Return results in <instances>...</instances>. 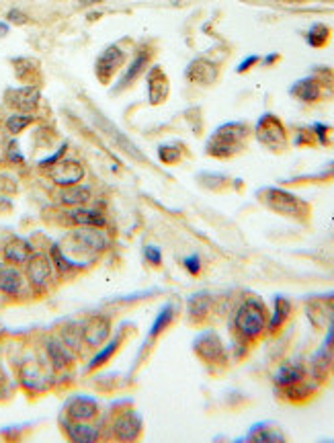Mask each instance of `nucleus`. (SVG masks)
<instances>
[{
    "mask_svg": "<svg viewBox=\"0 0 334 443\" xmlns=\"http://www.w3.org/2000/svg\"><path fill=\"white\" fill-rule=\"evenodd\" d=\"M246 138H249V128L246 123H240V121H232V123H226L221 128H217L212 138L207 140V154L209 156H216V158H230L238 154L244 144H246Z\"/></svg>",
    "mask_w": 334,
    "mask_h": 443,
    "instance_id": "nucleus-1",
    "label": "nucleus"
},
{
    "mask_svg": "<svg viewBox=\"0 0 334 443\" xmlns=\"http://www.w3.org/2000/svg\"><path fill=\"white\" fill-rule=\"evenodd\" d=\"M234 330L242 341H256L267 330V310L259 300H246L234 314Z\"/></svg>",
    "mask_w": 334,
    "mask_h": 443,
    "instance_id": "nucleus-2",
    "label": "nucleus"
},
{
    "mask_svg": "<svg viewBox=\"0 0 334 443\" xmlns=\"http://www.w3.org/2000/svg\"><path fill=\"white\" fill-rule=\"evenodd\" d=\"M68 240L72 243V250L86 255V257H97L109 246L107 234L103 232V228H97V226H78L70 232Z\"/></svg>",
    "mask_w": 334,
    "mask_h": 443,
    "instance_id": "nucleus-3",
    "label": "nucleus"
},
{
    "mask_svg": "<svg viewBox=\"0 0 334 443\" xmlns=\"http://www.w3.org/2000/svg\"><path fill=\"white\" fill-rule=\"evenodd\" d=\"M263 201L267 203V208L281 215H291V218L308 215V203L283 189H265Z\"/></svg>",
    "mask_w": 334,
    "mask_h": 443,
    "instance_id": "nucleus-4",
    "label": "nucleus"
},
{
    "mask_svg": "<svg viewBox=\"0 0 334 443\" xmlns=\"http://www.w3.org/2000/svg\"><path fill=\"white\" fill-rule=\"evenodd\" d=\"M125 62H127V51L119 44H111L109 48H105L99 54V58L95 62V74L103 84H107L125 66Z\"/></svg>",
    "mask_w": 334,
    "mask_h": 443,
    "instance_id": "nucleus-5",
    "label": "nucleus"
},
{
    "mask_svg": "<svg viewBox=\"0 0 334 443\" xmlns=\"http://www.w3.org/2000/svg\"><path fill=\"white\" fill-rule=\"evenodd\" d=\"M254 131H256V138L263 146L271 148V150H283L287 146V131H285L281 119L273 113L263 115Z\"/></svg>",
    "mask_w": 334,
    "mask_h": 443,
    "instance_id": "nucleus-6",
    "label": "nucleus"
},
{
    "mask_svg": "<svg viewBox=\"0 0 334 443\" xmlns=\"http://www.w3.org/2000/svg\"><path fill=\"white\" fill-rule=\"evenodd\" d=\"M86 177V168L80 161L76 158H60L58 163L50 168V179L58 187H70V185H78Z\"/></svg>",
    "mask_w": 334,
    "mask_h": 443,
    "instance_id": "nucleus-7",
    "label": "nucleus"
},
{
    "mask_svg": "<svg viewBox=\"0 0 334 443\" xmlns=\"http://www.w3.org/2000/svg\"><path fill=\"white\" fill-rule=\"evenodd\" d=\"M25 265H27V281L33 285L37 292L46 290L51 283V277H53V265H51L50 257H46L41 253H33L31 259Z\"/></svg>",
    "mask_w": 334,
    "mask_h": 443,
    "instance_id": "nucleus-8",
    "label": "nucleus"
},
{
    "mask_svg": "<svg viewBox=\"0 0 334 443\" xmlns=\"http://www.w3.org/2000/svg\"><path fill=\"white\" fill-rule=\"evenodd\" d=\"M193 349H195V353L199 355L201 360L207 361V363H221V361L226 360L224 343L217 337L216 330H203L199 337L195 339Z\"/></svg>",
    "mask_w": 334,
    "mask_h": 443,
    "instance_id": "nucleus-9",
    "label": "nucleus"
},
{
    "mask_svg": "<svg viewBox=\"0 0 334 443\" xmlns=\"http://www.w3.org/2000/svg\"><path fill=\"white\" fill-rule=\"evenodd\" d=\"M109 335H111V320L105 314H95L83 325V341L93 349H99L100 345H105Z\"/></svg>",
    "mask_w": 334,
    "mask_h": 443,
    "instance_id": "nucleus-10",
    "label": "nucleus"
},
{
    "mask_svg": "<svg viewBox=\"0 0 334 443\" xmlns=\"http://www.w3.org/2000/svg\"><path fill=\"white\" fill-rule=\"evenodd\" d=\"M99 412V404L93 396L76 394L66 402V414L70 421H93Z\"/></svg>",
    "mask_w": 334,
    "mask_h": 443,
    "instance_id": "nucleus-11",
    "label": "nucleus"
},
{
    "mask_svg": "<svg viewBox=\"0 0 334 443\" xmlns=\"http://www.w3.org/2000/svg\"><path fill=\"white\" fill-rule=\"evenodd\" d=\"M113 435L119 442H135L142 435V419L134 410L121 412L113 421Z\"/></svg>",
    "mask_w": 334,
    "mask_h": 443,
    "instance_id": "nucleus-12",
    "label": "nucleus"
},
{
    "mask_svg": "<svg viewBox=\"0 0 334 443\" xmlns=\"http://www.w3.org/2000/svg\"><path fill=\"white\" fill-rule=\"evenodd\" d=\"M41 93L37 86H19V88H11L6 93V101L9 105H13L21 113H31L39 105Z\"/></svg>",
    "mask_w": 334,
    "mask_h": 443,
    "instance_id": "nucleus-13",
    "label": "nucleus"
},
{
    "mask_svg": "<svg viewBox=\"0 0 334 443\" xmlns=\"http://www.w3.org/2000/svg\"><path fill=\"white\" fill-rule=\"evenodd\" d=\"M146 81H148V98L152 105H162L170 93V84H168L165 70L160 66H152Z\"/></svg>",
    "mask_w": 334,
    "mask_h": 443,
    "instance_id": "nucleus-14",
    "label": "nucleus"
},
{
    "mask_svg": "<svg viewBox=\"0 0 334 443\" xmlns=\"http://www.w3.org/2000/svg\"><path fill=\"white\" fill-rule=\"evenodd\" d=\"M25 290V277L13 263L0 265V294L21 295Z\"/></svg>",
    "mask_w": 334,
    "mask_h": 443,
    "instance_id": "nucleus-15",
    "label": "nucleus"
},
{
    "mask_svg": "<svg viewBox=\"0 0 334 443\" xmlns=\"http://www.w3.org/2000/svg\"><path fill=\"white\" fill-rule=\"evenodd\" d=\"M150 60H152V54L148 49H142V51H137L134 58H132V62L125 66V72L121 74V78H119V86L118 91L121 88H127V86H132L146 70H148V66H150Z\"/></svg>",
    "mask_w": 334,
    "mask_h": 443,
    "instance_id": "nucleus-16",
    "label": "nucleus"
},
{
    "mask_svg": "<svg viewBox=\"0 0 334 443\" xmlns=\"http://www.w3.org/2000/svg\"><path fill=\"white\" fill-rule=\"evenodd\" d=\"M217 74H219L217 66L214 62H209V60H205V58L193 60L184 70V76L195 84H212V82L217 81Z\"/></svg>",
    "mask_w": 334,
    "mask_h": 443,
    "instance_id": "nucleus-17",
    "label": "nucleus"
},
{
    "mask_svg": "<svg viewBox=\"0 0 334 443\" xmlns=\"http://www.w3.org/2000/svg\"><path fill=\"white\" fill-rule=\"evenodd\" d=\"M58 199L60 203H64L68 208H78V205H86L93 199V189L88 185H70V187H60L58 191Z\"/></svg>",
    "mask_w": 334,
    "mask_h": 443,
    "instance_id": "nucleus-18",
    "label": "nucleus"
},
{
    "mask_svg": "<svg viewBox=\"0 0 334 443\" xmlns=\"http://www.w3.org/2000/svg\"><path fill=\"white\" fill-rule=\"evenodd\" d=\"M306 380V367L301 365L300 361H287L283 363L277 372L273 382L279 386V388H289V386H296Z\"/></svg>",
    "mask_w": 334,
    "mask_h": 443,
    "instance_id": "nucleus-19",
    "label": "nucleus"
},
{
    "mask_svg": "<svg viewBox=\"0 0 334 443\" xmlns=\"http://www.w3.org/2000/svg\"><path fill=\"white\" fill-rule=\"evenodd\" d=\"M68 220L72 224H76V226H97V228H105V224H107L103 212L95 210V208H86V205L70 208Z\"/></svg>",
    "mask_w": 334,
    "mask_h": 443,
    "instance_id": "nucleus-20",
    "label": "nucleus"
},
{
    "mask_svg": "<svg viewBox=\"0 0 334 443\" xmlns=\"http://www.w3.org/2000/svg\"><path fill=\"white\" fill-rule=\"evenodd\" d=\"M66 435L76 443H93L99 439V429L88 425V421H64Z\"/></svg>",
    "mask_w": 334,
    "mask_h": 443,
    "instance_id": "nucleus-21",
    "label": "nucleus"
},
{
    "mask_svg": "<svg viewBox=\"0 0 334 443\" xmlns=\"http://www.w3.org/2000/svg\"><path fill=\"white\" fill-rule=\"evenodd\" d=\"M31 255H33V248L25 238H13L9 245L4 246V259H6V263H13V265L27 263L31 259Z\"/></svg>",
    "mask_w": 334,
    "mask_h": 443,
    "instance_id": "nucleus-22",
    "label": "nucleus"
},
{
    "mask_svg": "<svg viewBox=\"0 0 334 443\" xmlns=\"http://www.w3.org/2000/svg\"><path fill=\"white\" fill-rule=\"evenodd\" d=\"M212 295L205 294V292H199V294L191 295L189 302H187V312H189V318L193 322H201L207 318V314L212 312Z\"/></svg>",
    "mask_w": 334,
    "mask_h": 443,
    "instance_id": "nucleus-23",
    "label": "nucleus"
},
{
    "mask_svg": "<svg viewBox=\"0 0 334 443\" xmlns=\"http://www.w3.org/2000/svg\"><path fill=\"white\" fill-rule=\"evenodd\" d=\"M289 93L301 103H316L320 95H322V86L314 78H303V81L296 82L289 88Z\"/></svg>",
    "mask_w": 334,
    "mask_h": 443,
    "instance_id": "nucleus-24",
    "label": "nucleus"
},
{
    "mask_svg": "<svg viewBox=\"0 0 334 443\" xmlns=\"http://www.w3.org/2000/svg\"><path fill=\"white\" fill-rule=\"evenodd\" d=\"M46 351H48V357H50L51 365L56 370H64L72 363V353H70V347L64 341H48L46 345Z\"/></svg>",
    "mask_w": 334,
    "mask_h": 443,
    "instance_id": "nucleus-25",
    "label": "nucleus"
},
{
    "mask_svg": "<svg viewBox=\"0 0 334 443\" xmlns=\"http://www.w3.org/2000/svg\"><path fill=\"white\" fill-rule=\"evenodd\" d=\"M289 314H291V302L287 297H283V295H277L275 302H273V316H271V320L267 322L268 330L271 332L281 330L285 320L289 318Z\"/></svg>",
    "mask_w": 334,
    "mask_h": 443,
    "instance_id": "nucleus-26",
    "label": "nucleus"
},
{
    "mask_svg": "<svg viewBox=\"0 0 334 443\" xmlns=\"http://www.w3.org/2000/svg\"><path fill=\"white\" fill-rule=\"evenodd\" d=\"M174 316H177V304L174 302H168L167 306L162 308V310L158 312V316H156V320L152 322V328H150V339H154V337H158L165 328L174 320Z\"/></svg>",
    "mask_w": 334,
    "mask_h": 443,
    "instance_id": "nucleus-27",
    "label": "nucleus"
},
{
    "mask_svg": "<svg viewBox=\"0 0 334 443\" xmlns=\"http://www.w3.org/2000/svg\"><path fill=\"white\" fill-rule=\"evenodd\" d=\"M21 380L25 384L27 390H33V392H39L46 388V380H43V374L35 367V365H25L23 372H21Z\"/></svg>",
    "mask_w": 334,
    "mask_h": 443,
    "instance_id": "nucleus-28",
    "label": "nucleus"
},
{
    "mask_svg": "<svg viewBox=\"0 0 334 443\" xmlns=\"http://www.w3.org/2000/svg\"><path fill=\"white\" fill-rule=\"evenodd\" d=\"M107 136H113V138H115V142L121 146V150H123V152H127L130 156H134V158H137V161H146V156H144V154L135 148L134 142H132L127 136H123L119 130H115L111 123H107Z\"/></svg>",
    "mask_w": 334,
    "mask_h": 443,
    "instance_id": "nucleus-29",
    "label": "nucleus"
},
{
    "mask_svg": "<svg viewBox=\"0 0 334 443\" xmlns=\"http://www.w3.org/2000/svg\"><path fill=\"white\" fill-rule=\"evenodd\" d=\"M33 123V115L31 113H13L6 117V121H4V126H6V131L9 133H13V136H17L21 131H25L29 126Z\"/></svg>",
    "mask_w": 334,
    "mask_h": 443,
    "instance_id": "nucleus-30",
    "label": "nucleus"
},
{
    "mask_svg": "<svg viewBox=\"0 0 334 443\" xmlns=\"http://www.w3.org/2000/svg\"><path fill=\"white\" fill-rule=\"evenodd\" d=\"M306 39H308V44H310L312 48H322V46H326L328 39H330V29H328L326 25H322V23H316V25L308 31Z\"/></svg>",
    "mask_w": 334,
    "mask_h": 443,
    "instance_id": "nucleus-31",
    "label": "nucleus"
},
{
    "mask_svg": "<svg viewBox=\"0 0 334 443\" xmlns=\"http://www.w3.org/2000/svg\"><path fill=\"white\" fill-rule=\"evenodd\" d=\"M118 349H119V339L111 341V343H105V347L100 349L99 353H97L93 360H90V363H88V367H86V370L90 372V370H97V367H100L103 363H107V361L115 355V351H118Z\"/></svg>",
    "mask_w": 334,
    "mask_h": 443,
    "instance_id": "nucleus-32",
    "label": "nucleus"
},
{
    "mask_svg": "<svg viewBox=\"0 0 334 443\" xmlns=\"http://www.w3.org/2000/svg\"><path fill=\"white\" fill-rule=\"evenodd\" d=\"M246 439H252V442H273V439H283V435L268 431L267 425H254Z\"/></svg>",
    "mask_w": 334,
    "mask_h": 443,
    "instance_id": "nucleus-33",
    "label": "nucleus"
},
{
    "mask_svg": "<svg viewBox=\"0 0 334 443\" xmlns=\"http://www.w3.org/2000/svg\"><path fill=\"white\" fill-rule=\"evenodd\" d=\"M158 158L162 164H177L181 161V148L160 146L158 148Z\"/></svg>",
    "mask_w": 334,
    "mask_h": 443,
    "instance_id": "nucleus-34",
    "label": "nucleus"
},
{
    "mask_svg": "<svg viewBox=\"0 0 334 443\" xmlns=\"http://www.w3.org/2000/svg\"><path fill=\"white\" fill-rule=\"evenodd\" d=\"M144 257H146V261L150 263V265H160L162 263V253H160V248L154 245H148L144 248Z\"/></svg>",
    "mask_w": 334,
    "mask_h": 443,
    "instance_id": "nucleus-35",
    "label": "nucleus"
},
{
    "mask_svg": "<svg viewBox=\"0 0 334 443\" xmlns=\"http://www.w3.org/2000/svg\"><path fill=\"white\" fill-rule=\"evenodd\" d=\"M184 269L191 273V275H197L201 271V259H199V255H191V257H184Z\"/></svg>",
    "mask_w": 334,
    "mask_h": 443,
    "instance_id": "nucleus-36",
    "label": "nucleus"
},
{
    "mask_svg": "<svg viewBox=\"0 0 334 443\" xmlns=\"http://www.w3.org/2000/svg\"><path fill=\"white\" fill-rule=\"evenodd\" d=\"M259 62H261V58H259V56H251V58H246L242 64L236 68V72H246V70H251L252 64H259Z\"/></svg>",
    "mask_w": 334,
    "mask_h": 443,
    "instance_id": "nucleus-37",
    "label": "nucleus"
},
{
    "mask_svg": "<svg viewBox=\"0 0 334 443\" xmlns=\"http://www.w3.org/2000/svg\"><path fill=\"white\" fill-rule=\"evenodd\" d=\"M9 21H13V23H19V25H21V23H27V16L23 15L21 11H17V9H13V11L9 13Z\"/></svg>",
    "mask_w": 334,
    "mask_h": 443,
    "instance_id": "nucleus-38",
    "label": "nucleus"
},
{
    "mask_svg": "<svg viewBox=\"0 0 334 443\" xmlns=\"http://www.w3.org/2000/svg\"><path fill=\"white\" fill-rule=\"evenodd\" d=\"M9 158H11V161L15 158V161H19V163H23V156L17 152V146H15V144L9 148Z\"/></svg>",
    "mask_w": 334,
    "mask_h": 443,
    "instance_id": "nucleus-39",
    "label": "nucleus"
},
{
    "mask_svg": "<svg viewBox=\"0 0 334 443\" xmlns=\"http://www.w3.org/2000/svg\"><path fill=\"white\" fill-rule=\"evenodd\" d=\"M314 130H316V133L320 136V140H322V142H326V128H324V126H320V123H316V126H314Z\"/></svg>",
    "mask_w": 334,
    "mask_h": 443,
    "instance_id": "nucleus-40",
    "label": "nucleus"
},
{
    "mask_svg": "<svg viewBox=\"0 0 334 443\" xmlns=\"http://www.w3.org/2000/svg\"><path fill=\"white\" fill-rule=\"evenodd\" d=\"M78 2H80L83 6H93V4H99L100 0H78Z\"/></svg>",
    "mask_w": 334,
    "mask_h": 443,
    "instance_id": "nucleus-41",
    "label": "nucleus"
},
{
    "mask_svg": "<svg viewBox=\"0 0 334 443\" xmlns=\"http://www.w3.org/2000/svg\"><path fill=\"white\" fill-rule=\"evenodd\" d=\"M277 58H279L277 54H271V56H267V58H265V64H273V62H275Z\"/></svg>",
    "mask_w": 334,
    "mask_h": 443,
    "instance_id": "nucleus-42",
    "label": "nucleus"
},
{
    "mask_svg": "<svg viewBox=\"0 0 334 443\" xmlns=\"http://www.w3.org/2000/svg\"><path fill=\"white\" fill-rule=\"evenodd\" d=\"M6 31H9V25L0 23V35H6Z\"/></svg>",
    "mask_w": 334,
    "mask_h": 443,
    "instance_id": "nucleus-43",
    "label": "nucleus"
}]
</instances>
